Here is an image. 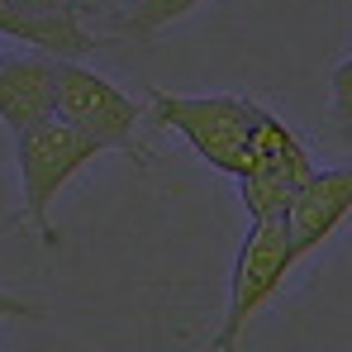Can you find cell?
Instances as JSON below:
<instances>
[{
    "label": "cell",
    "mask_w": 352,
    "mask_h": 352,
    "mask_svg": "<svg viewBox=\"0 0 352 352\" xmlns=\"http://www.w3.org/2000/svg\"><path fill=\"white\" fill-rule=\"evenodd\" d=\"M100 153H105V148H100L91 133L62 124L58 115H48L43 124H34V129H24V133L14 138V162H19V186H24V214H29V224L38 229V238H43L48 252L62 243L58 224H53V200H58V190L81 172V167H91Z\"/></svg>",
    "instance_id": "cell-1"
},
{
    "label": "cell",
    "mask_w": 352,
    "mask_h": 352,
    "mask_svg": "<svg viewBox=\"0 0 352 352\" xmlns=\"http://www.w3.org/2000/svg\"><path fill=\"white\" fill-rule=\"evenodd\" d=\"M53 115L81 133H91L100 148H115L124 157H133L138 167H153L157 157L138 143V119L143 110L119 91L115 81L96 76L81 62H53Z\"/></svg>",
    "instance_id": "cell-2"
},
{
    "label": "cell",
    "mask_w": 352,
    "mask_h": 352,
    "mask_svg": "<svg viewBox=\"0 0 352 352\" xmlns=\"http://www.w3.org/2000/svg\"><path fill=\"white\" fill-rule=\"evenodd\" d=\"M153 119L162 129H176L214 172L238 176L248 138H252L257 100H248V96H172V91L153 86Z\"/></svg>",
    "instance_id": "cell-3"
},
{
    "label": "cell",
    "mask_w": 352,
    "mask_h": 352,
    "mask_svg": "<svg viewBox=\"0 0 352 352\" xmlns=\"http://www.w3.org/2000/svg\"><path fill=\"white\" fill-rule=\"evenodd\" d=\"M295 262V243H291V229H286V214H272V219H252L248 224V238L238 248V262H234V281H229V314L214 333V352H234L248 319L281 291L286 272Z\"/></svg>",
    "instance_id": "cell-4"
},
{
    "label": "cell",
    "mask_w": 352,
    "mask_h": 352,
    "mask_svg": "<svg viewBox=\"0 0 352 352\" xmlns=\"http://www.w3.org/2000/svg\"><path fill=\"white\" fill-rule=\"evenodd\" d=\"M309 172H314V162H309L305 143L295 138V129L257 105L252 138H248V153H243V167H238V190H243L248 219L286 214L291 195L300 190V181Z\"/></svg>",
    "instance_id": "cell-5"
},
{
    "label": "cell",
    "mask_w": 352,
    "mask_h": 352,
    "mask_svg": "<svg viewBox=\"0 0 352 352\" xmlns=\"http://www.w3.org/2000/svg\"><path fill=\"white\" fill-rule=\"evenodd\" d=\"M348 214H352V167H329V172L314 167L286 205V229H291L295 257L314 252Z\"/></svg>",
    "instance_id": "cell-6"
},
{
    "label": "cell",
    "mask_w": 352,
    "mask_h": 352,
    "mask_svg": "<svg viewBox=\"0 0 352 352\" xmlns=\"http://www.w3.org/2000/svg\"><path fill=\"white\" fill-rule=\"evenodd\" d=\"M0 34L5 38H19L48 58H62V62H76L81 53H100L105 38H91L76 19V10H53V14H34V10H19L14 0H0Z\"/></svg>",
    "instance_id": "cell-7"
},
{
    "label": "cell",
    "mask_w": 352,
    "mask_h": 352,
    "mask_svg": "<svg viewBox=\"0 0 352 352\" xmlns=\"http://www.w3.org/2000/svg\"><path fill=\"white\" fill-rule=\"evenodd\" d=\"M53 62L48 53L0 58V119L14 138L53 115Z\"/></svg>",
    "instance_id": "cell-8"
},
{
    "label": "cell",
    "mask_w": 352,
    "mask_h": 352,
    "mask_svg": "<svg viewBox=\"0 0 352 352\" xmlns=\"http://www.w3.org/2000/svg\"><path fill=\"white\" fill-rule=\"evenodd\" d=\"M205 0H129V19L124 34L129 38H153L162 29H172L176 19H186L190 10H200Z\"/></svg>",
    "instance_id": "cell-9"
},
{
    "label": "cell",
    "mask_w": 352,
    "mask_h": 352,
    "mask_svg": "<svg viewBox=\"0 0 352 352\" xmlns=\"http://www.w3.org/2000/svg\"><path fill=\"white\" fill-rule=\"evenodd\" d=\"M329 110L338 124H352V58L338 62L333 76H329Z\"/></svg>",
    "instance_id": "cell-10"
},
{
    "label": "cell",
    "mask_w": 352,
    "mask_h": 352,
    "mask_svg": "<svg viewBox=\"0 0 352 352\" xmlns=\"http://www.w3.org/2000/svg\"><path fill=\"white\" fill-rule=\"evenodd\" d=\"M5 319H43V305L38 300H24V295L0 291V324Z\"/></svg>",
    "instance_id": "cell-11"
},
{
    "label": "cell",
    "mask_w": 352,
    "mask_h": 352,
    "mask_svg": "<svg viewBox=\"0 0 352 352\" xmlns=\"http://www.w3.org/2000/svg\"><path fill=\"white\" fill-rule=\"evenodd\" d=\"M19 10H34V14H53V10H67V0H14Z\"/></svg>",
    "instance_id": "cell-12"
}]
</instances>
